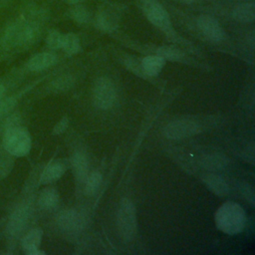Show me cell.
Returning <instances> with one entry per match:
<instances>
[{
    "label": "cell",
    "mask_w": 255,
    "mask_h": 255,
    "mask_svg": "<svg viewBox=\"0 0 255 255\" xmlns=\"http://www.w3.org/2000/svg\"><path fill=\"white\" fill-rule=\"evenodd\" d=\"M202 162L206 168L220 169L226 165L227 160H226V158H224V156H221L218 154H211V155H207L206 157H204Z\"/></svg>",
    "instance_id": "603a6c76"
},
{
    "label": "cell",
    "mask_w": 255,
    "mask_h": 255,
    "mask_svg": "<svg viewBox=\"0 0 255 255\" xmlns=\"http://www.w3.org/2000/svg\"><path fill=\"white\" fill-rule=\"evenodd\" d=\"M234 19L240 22L249 23L255 18V5L253 2H246L237 5L232 12Z\"/></svg>",
    "instance_id": "7c38bea8"
},
{
    "label": "cell",
    "mask_w": 255,
    "mask_h": 255,
    "mask_svg": "<svg viewBox=\"0 0 255 255\" xmlns=\"http://www.w3.org/2000/svg\"><path fill=\"white\" fill-rule=\"evenodd\" d=\"M3 144L8 153L15 156H23L31 148V138L24 128L11 127L4 134Z\"/></svg>",
    "instance_id": "7a4b0ae2"
},
{
    "label": "cell",
    "mask_w": 255,
    "mask_h": 255,
    "mask_svg": "<svg viewBox=\"0 0 255 255\" xmlns=\"http://www.w3.org/2000/svg\"><path fill=\"white\" fill-rule=\"evenodd\" d=\"M65 1H67L69 3H72V4H76V3H78V2H80L82 0H65Z\"/></svg>",
    "instance_id": "4dcf8cb0"
},
{
    "label": "cell",
    "mask_w": 255,
    "mask_h": 255,
    "mask_svg": "<svg viewBox=\"0 0 255 255\" xmlns=\"http://www.w3.org/2000/svg\"><path fill=\"white\" fill-rule=\"evenodd\" d=\"M165 60L161 57L155 56H146L141 61V69L144 74L148 76H156L164 66Z\"/></svg>",
    "instance_id": "4fadbf2b"
},
{
    "label": "cell",
    "mask_w": 255,
    "mask_h": 255,
    "mask_svg": "<svg viewBox=\"0 0 255 255\" xmlns=\"http://www.w3.org/2000/svg\"><path fill=\"white\" fill-rule=\"evenodd\" d=\"M4 92H5V89H4V87H3L2 85H0V99L3 97V95H4Z\"/></svg>",
    "instance_id": "f546056e"
},
{
    "label": "cell",
    "mask_w": 255,
    "mask_h": 255,
    "mask_svg": "<svg viewBox=\"0 0 255 255\" xmlns=\"http://www.w3.org/2000/svg\"><path fill=\"white\" fill-rule=\"evenodd\" d=\"M59 200V195L56 189L46 188L44 189L39 196V205L42 208L48 209L54 207Z\"/></svg>",
    "instance_id": "ac0fdd59"
},
{
    "label": "cell",
    "mask_w": 255,
    "mask_h": 255,
    "mask_svg": "<svg viewBox=\"0 0 255 255\" xmlns=\"http://www.w3.org/2000/svg\"><path fill=\"white\" fill-rule=\"evenodd\" d=\"M156 55L161 57L164 60H169V61H180L184 55L183 53L175 48V47H170V46H161L156 50Z\"/></svg>",
    "instance_id": "ffe728a7"
},
{
    "label": "cell",
    "mask_w": 255,
    "mask_h": 255,
    "mask_svg": "<svg viewBox=\"0 0 255 255\" xmlns=\"http://www.w3.org/2000/svg\"><path fill=\"white\" fill-rule=\"evenodd\" d=\"M144 13L147 19L156 27L162 30L170 28V20L165 9L155 1H148L144 5Z\"/></svg>",
    "instance_id": "52a82bcc"
},
{
    "label": "cell",
    "mask_w": 255,
    "mask_h": 255,
    "mask_svg": "<svg viewBox=\"0 0 255 255\" xmlns=\"http://www.w3.org/2000/svg\"><path fill=\"white\" fill-rule=\"evenodd\" d=\"M64 51L68 54H76L79 52L81 48L80 40L79 38L73 34V33H68L63 36V42H62V47Z\"/></svg>",
    "instance_id": "d6986e66"
},
{
    "label": "cell",
    "mask_w": 255,
    "mask_h": 255,
    "mask_svg": "<svg viewBox=\"0 0 255 255\" xmlns=\"http://www.w3.org/2000/svg\"><path fill=\"white\" fill-rule=\"evenodd\" d=\"M15 101L12 98L5 99L0 102V118L3 117L6 113H8L14 107Z\"/></svg>",
    "instance_id": "4316f807"
},
{
    "label": "cell",
    "mask_w": 255,
    "mask_h": 255,
    "mask_svg": "<svg viewBox=\"0 0 255 255\" xmlns=\"http://www.w3.org/2000/svg\"><path fill=\"white\" fill-rule=\"evenodd\" d=\"M197 26L201 33L213 42H219L224 37V31L216 19L211 16L201 15L197 18Z\"/></svg>",
    "instance_id": "ba28073f"
},
{
    "label": "cell",
    "mask_w": 255,
    "mask_h": 255,
    "mask_svg": "<svg viewBox=\"0 0 255 255\" xmlns=\"http://www.w3.org/2000/svg\"><path fill=\"white\" fill-rule=\"evenodd\" d=\"M11 168L10 158L0 151V176H5V174Z\"/></svg>",
    "instance_id": "484cf974"
},
{
    "label": "cell",
    "mask_w": 255,
    "mask_h": 255,
    "mask_svg": "<svg viewBox=\"0 0 255 255\" xmlns=\"http://www.w3.org/2000/svg\"><path fill=\"white\" fill-rule=\"evenodd\" d=\"M178 1H181V2H185V3H190V2H193L195 0H178Z\"/></svg>",
    "instance_id": "1f68e13d"
},
{
    "label": "cell",
    "mask_w": 255,
    "mask_h": 255,
    "mask_svg": "<svg viewBox=\"0 0 255 255\" xmlns=\"http://www.w3.org/2000/svg\"><path fill=\"white\" fill-rule=\"evenodd\" d=\"M102 182V175L100 172L95 171L87 176L85 180V193L88 195L94 194Z\"/></svg>",
    "instance_id": "7402d4cb"
},
{
    "label": "cell",
    "mask_w": 255,
    "mask_h": 255,
    "mask_svg": "<svg viewBox=\"0 0 255 255\" xmlns=\"http://www.w3.org/2000/svg\"><path fill=\"white\" fill-rule=\"evenodd\" d=\"M199 131V126L190 120H178L167 124L163 128L166 137L172 139L190 136Z\"/></svg>",
    "instance_id": "8992f818"
},
{
    "label": "cell",
    "mask_w": 255,
    "mask_h": 255,
    "mask_svg": "<svg viewBox=\"0 0 255 255\" xmlns=\"http://www.w3.org/2000/svg\"><path fill=\"white\" fill-rule=\"evenodd\" d=\"M57 58L51 53H39L34 55L28 62V68L31 71H41L55 64Z\"/></svg>",
    "instance_id": "30bf717a"
},
{
    "label": "cell",
    "mask_w": 255,
    "mask_h": 255,
    "mask_svg": "<svg viewBox=\"0 0 255 255\" xmlns=\"http://www.w3.org/2000/svg\"><path fill=\"white\" fill-rule=\"evenodd\" d=\"M116 100V90L113 82L108 78L97 80L93 90V101L97 108L109 109Z\"/></svg>",
    "instance_id": "5b68a950"
},
{
    "label": "cell",
    "mask_w": 255,
    "mask_h": 255,
    "mask_svg": "<svg viewBox=\"0 0 255 255\" xmlns=\"http://www.w3.org/2000/svg\"><path fill=\"white\" fill-rule=\"evenodd\" d=\"M72 17L79 23H85L90 18L89 11L83 6H76L71 10Z\"/></svg>",
    "instance_id": "d4e9b609"
},
{
    "label": "cell",
    "mask_w": 255,
    "mask_h": 255,
    "mask_svg": "<svg viewBox=\"0 0 255 255\" xmlns=\"http://www.w3.org/2000/svg\"><path fill=\"white\" fill-rule=\"evenodd\" d=\"M9 2H10V0H0V8L5 7Z\"/></svg>",
    "instance_id": "f1b7e54d"
},
{
    "label": "cell",
    "mask_w": 255,
    "mask_h": 255,
    "mask_svg": "<svg viewBox=\"0 0 255 255\" xmlns=\"http://www.w3.org/2000/svg\"><path fill=\"white\" fill-rule=\"evenodd\" d=\"M67 126H68V120H67L66 118H64V119H62V120L55 126V128H54V132L57 133V134L63 132V131L66 129Z\"/></svg>",
    "instance_id": "83f0119b"
},
{
    "label": "cell",
    "mask_w": 255,
    "mask_h": 255,
    "mask_svg": "<svg viewBox=\"0 0 255 255\" xmlns=\"http://www.w3.org/2000/svg\"><path fill=\"white\" fill-rule=\"evenodd\" d=\"M203 181L209 187V189L212 192L216 193L217 195L224 196L228 193L227 183L218 175H215V174H212V173L204 174Z\"/></svg>",
    "instance_id": "5bb4252c"
},
{
    "label": "cell",
    "mask_w": 255,
    "mask_h": 255,
    "mask_svg": "<svg viewBox=\"0 0 255 255\" xmlns=\"http://www.w3.org/2000/svg\"><path fill=\"white\" fill-rule=\"evenodd\" d=\"M63 36L60 32L58 31H51L46 39L47 45L51 49H59L62 47V42H63Z\"/></svg>",
    "instance_id": "cb8c5ba5"
},
{
    "label": "cell",
    "mask_w": 255,
    "mask_h": 255,
    "mask_svg": "<svg viewBox=\"0 0 255 255\" xmlns=\"http://www.w3.org/2000/svg\"><path fill=\"white\" fill-rule=\"evenodd\" d=\"M215 221L220 230L228 234L240 232L245 223V213L241 206L234 202H226L219 207Z\"/></svg>",
    "instance_id": "6da1fadb"
},
{
    "label": "cell",
    "mask_w": 255,
    "mask_h": 255,
    "mask_svg": "<svg viewBox=\"0 0 255 255\" xmlns=\"http://www.w3.org/2000/svg\"><path fill=\"white\" fill-rule=\"evenodd\" d=\"M42 238V231L40 229H33L28 232L22 240V247L29 254L31 251L38 249Z\"/></svg>",
    "instance_id": "e0dca14e"
},
{
    "label": "cell",
    "mask_w": 255,
    "mask_h": 255,
    "mask_svg": "<svg viewBox=\"0 0 255 255\" xmlns=\"http://www.w3.org/2000/svg\"><path fill=\"white\" fill-rule=\"evenodd\" d=\"M58 225L66 232L79 231L84 225V217L74 209L64 210L58 216Z\"/></svg>",
    "instance_id": "9c48e42d"
},
{
    "label": "cell",
    "mask_w": 255,
    "mask_h": 255,
    "mask_svg": "<svg viewBox=\"0 0 255 255\" xmlns=\"http://www.w3.org/2000/svg\"><path fill=\"white\" fill-rule=\"evenodd\" d=\"M36 29L33 25L20 21L7 28L3 36V44L6 48L25 45L34 39Z\"/></svg>",
    "instance_id": "277c9868"
},
{
    "label": "cell",
    "mask_w": 255,
    "mask_h": 255,
    "mask_svg": "<svg viewBox=\"0 0 255 255\" xmlns=\"http://www.w3.org/2000/svg\"><path fill=\"white\" fill-rule=\"evenodd\" d=\"M66 170V165L62 161H56L48 165L45 170L42 173L41 176V182L42 183H49L52 182L59 177L65 172Z\"/></svg>",
    "instance_id": "9a60e30c"
},
{
    "label": "cell",
    "mask_w": 255,
    "mask_h": 255,
    "mask_svg": "<svg viewBox=\"0 0 255 255\" xmlns=\"http://www.w3.org/2000/svg\"><path fill=\"white\" fill-rule=\"evenodd\" d=\"M73 168L78 181L83 182L88 176V161L84 154L78 152L75 153L72 159Z\"/></svg>",
    "instance_id": "2e32d148"
},
{
    "label": "cell",
    "mask_w": 255,
    "mask_h": 255,
    "mask_svg": "<svg viewBox=\"0 0 255 255\" xmlns=\"http://www.w3.org/2000/svg\"><path fill=\"white\" fill-rule=\"evenodd\" d=\"M28 208L27 206H22L21 208H18L14 214L11 217V220L8 224L7 231L11 235H16L23 229L25 222L28 217Z\"/></svg>",
    "instance_id": "8fae6325"
},
{
    "label": "cell",
    "mask_w": 255,
    "mask_h": 255,
    "mask_svg": "<svg viewBox=\"0 0 255 255\" xmlns=\"http://www.w3.org/2000/svg\"><path fill=\"white\" fill-rule=\"evenodd\" d=\"M98 25L102 30L112 31L117 27V18L113 13L104 11L98 16Z\"/></svg>",
    "instance_id": "44dd1931"
},
{
    "label": "cell",
    "mask_w": 255,
    "mask_h": 255,
    "mask_svg": "<svg viewBox=\"0 0 255 255\" xmlns=\"http://www.w3.org/2000/svg\"><path fill=\"white\" fill-rule=\"evenodd\" d=\"M117 222L121 236L127 241L130 240L136 230L135 209L130 200L123 199L121 201L117 214Z\"/></svg>",
    "instance_id": "3957f363"
}]
</instances>
